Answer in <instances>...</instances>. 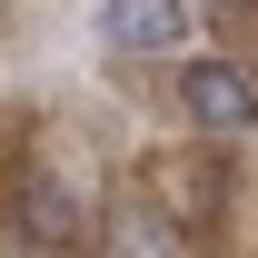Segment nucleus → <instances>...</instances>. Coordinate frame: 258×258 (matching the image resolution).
Wrapping results in <instances>:
<instances>
[{"instance_id": "1", "label": "nucleus", "mask_w": 258, "mask_h": 258, "mask_svg": "<svg viewBox=\"0 0 258 258\" xmlns=\"http://www.w3.org/2000/svg\"><path fill=\"white\" fill-rule=\"evenodd\" d=\"M179 99H189V119L219 129V139L258 129V90H248V70H228V60H189L179 70Z\"/></svg>"}, {"instance_id": "2", "label": "nucleus", "mask_w": 258, "mask_h": 258, "mask_svg": "<svg viewBox=\"0 0 258 258\" xmlns=\"http://www.w3.org/2000/svg\"><path fill=\"white\" fill-rule=\"evenodd\" d=\"M99 40L109 50H169L179 40V0H109L99 10Z\"/></svg>"}, {"instance_id": "3", "label": "nucleus", "mask_w": 258, "mask_h": 258, "mask_svg": "<svg viewBox=\"0 0 258 258\" xmlns=\"http://www.w3.org/2000/svg\"><path fill=\"white\" fill-rule=\"evenodd\" d=\"M219 10H248V0H219Z\"/></svg>"}]
</instances>
